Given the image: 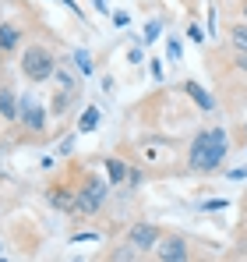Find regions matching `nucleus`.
I'll use <instances>...</instances> for the list:
<instances>
[{
    "mask_svg": "<svg viewBox=\"0 0 247 262\" xmlns=\"http://www.w3.org/2000/svg\"><path fill=\"white\" fill-rule=\"evenodd\" d=\"M226 149H230L226 131H223V128H208V131H202V135L191 142L187 167L198 170V174H208V170H215V167L226 160Z\"/></svg>",
    "mask_w": 247,
    "mask_h": 262,
    "instance_id": "1",
    "label": "nucleus"
},
{
    "mask_svg": "<svg viewBox=\"0 0 247 262\" xmlns=\"http://www.w3.org/2000/svg\"><path fill=\"white\" fill-rule=\"evenodd\" d=\"M21 75L29 82H46L57 75V57L46 50V46H29L21 53Z\"/></svg>",
    "mask_w": 247,
    "mask_h": 262,
    "instance_id": "2",
    "label": "nucleus"
},
{
    "mask_svg": "<svg viewBox=\"0 0 247 262\" xmlns=\"http://www.w3.org/2000/svg\"><path fill=\"white\" fill-rule=\"evenodd\" d=\"M103 199H106V188H103V181L88 177V184H85L82 191L75 195V209H78V213H95V209L103 206Z\"/></svg>",
    "mask_w": 247,
    "mask_h": 262,
    "instance_id": "3",
    "label": "nucleus"
},
{
    "mask_svg": "<svg viewBox=\"0 0 247 262\" xmlns=\"http://www.w3.org/2000/svg\"><path fill=\"white\" fill-rule=\"evenodd\" d=\"M156 255L159 262H191V252H187V241L180 234H169L156 245Z\"/></svg>",
    "mask_w": 247,
    "mask_h": 262,
    "instance_id": "4",
    "label": "nucleus"
},
{
    "mask_svg": "<svg viewBox=\"0 0 247 262\" xmlns=\"http://www.w3.org/2000/svg\"><path fill=\"white\" fill-rule=\"evenodd\" d=\"M163 237H159V227H152V223H134L131 227V245L138 248V252H149V248H156Z\"/></svg>",
    "mask_w": 247,
    "mask_h": 262,
    "instance_id": "5",
    "label": "nucleus"
},
{
    "mask_svg": "<svg viewBox=\"0 0 247 262\" xmlns=\"http://www.w3.org/2000/svg\"><path fill=\"white\" fill-rule=\"evenodd\" d=\"M18 121H21L29 131H42V128H46V114H42V106L32 99V96L21 99V117H18Z\"/></svg>",
    "mask_w": 247,
    "mask_h": 262,
    "instance_id": "6",
    "label": "nucleus"
},
{
    "mask_svg": "<svg viewBox=\"0 0 247 262\" xmlns=\"http://www.w3.org/2000/svg\"><path fill=\"white\" fill-rule=\"evenodd\" d=\"M0 114H4V121H18V117H21V103L14 99V92H11V89H4V92H0Z\"/></svg>",
    "mask_w": 247,
    "mask_h": 262,
    "instance_id": "7",
    "label": "nucleus"
},
{
    "mask_svg": "<svg viewBox=\"0 0 247 262\" xmlns=\"http://www.w3.org/2000/svg\"><path fill=\"white\" fill-rule=\"evenodd\" d=\"M184 92H187V96H191V99H194L202 110H212V106H215V103H212V96H208V92L198 85V82H187V85H184Z\"/></svg>",
    "mask_w": 247,
    "mask_h": 262,
    "instance_id": "8",
    "label": "nucleus"
},
{
    "mask_svg": "<svg viewBox=\"0 0 247 262\" xmlns=\"http://www.w3.org/2000/svg\"><path fill=\"white\" fill-rule=\"evenodd\" d=\"M18 39H21V29H18V25H0V50H4V53L14 50Z\"/></svg>",
    "mask_w": 247,
    "mask_h": 262,
    "instance_id": "9",
    "label": "nucleus"
},
{
    "mask_svg": "<svg viewBox=\"0 0 247 262\" xmlns=\"http://www.w3.org/2000/svg\"><path fill=\"white\" fill-rule=\"evenodd\" d=\"M53 78H57V85L64 89V96H78V82H75V75H71V71H64V68H60Z\"/></svg>",
    "mask_w": 247,
    "mask_h": 262,
    "instance_id": "10",
    "label": "nucleus"
},
{
    "mask_svg": "<svg viewBox=\"0 0 247 262\" xmlns=\"http://www.w3.org/2000/svg\"><path fill=\"white\" fill-rule=\"evenodd\" d=\"M95 128H99V110L88 106V110H82V117H78V131H95Z\"/></svg>",
    "mask_w": 247,
    "mask_h": 262,
    "instance_id": "11",
    "label": "nucleus"
},
{
    "mask_svg": "<svg viewBox=\"0 0 247 262\" xmlns=\"http://www.w3.org/2000/svg\"><path fill=\"white\" fill-rule=\"evenodd\" d=\"M106 170H110V181H113V184H120V181H127V177H131V170L124 167L120 160H110V163H106Z\"/></svg>",
    "mask_w": 247,
    "mask_h": 262,
    "instance_id": "12",
    "label": "nucleus"
},
{
    "mask_svg": "<svg viewBox=\"0 0 247 262\" xmlns=\"http://www.w3.org/2000/svg\"><path fill=\"white\" fill-rule=\"evenodd\" d=\"M230 39H233L237 50H244V53H247V25H233V29H230Z\"/></svg>",
    "mask_w": 247,
    "mask_h": 262,
    "instance_id": "13",
    "label": "nucleus"
},
{
    "mask_svg": "<svg viewBox=\"0 0 247 262\" xmlns=\"http://www.w3.org/2000/svg\"><path fill=\"white\" fill-rule=\"evenodd\" d=\"M50 202H53L57 209H75V199H71L67 191H50Z\"/></svg>",
    "mask_w": 247,
    "mask_h": 262,
    "instance_id": "14",
    "label": "nucleus"
},
{
    "mask_svg": "<svg viewBox=\"0 0 247 262\" xmlns=\"http://www.w3.org/2000/svg\"><path fill=\"white\" fill-rule=\"evenodd\" d=\"M75 64H78L82 75H92V57H88L85 50H75Z\"/></svg>",
    "mask_w": 247,
    "mask_h": 262,
    "instance_id": "15",
    "label": "nucleus"
},
{
    "mask_svg": "<svg viewBox=\"0 0 247 262\" xmlns=\"http://www.w3.org/2000/svg\"><path fill=\"white\" fill-rule=\"evenodd\" d=\"M223 206H230L226 199H212V202H202V209H208V213H215V209H223Z\"/></svg>",
    "mask_w": 247,
    "mask_h": 262,
    "instance_id": "16",
    "label": "nucleus"
},
{
    "mask_svg": "<svg viewBox=\"0 0 247 262\" xmlns=\"http://www.w3.org/2000/svg\"><path fill=\"white\" fill-rule=\"evenodd\" d=\"M166 53H169V60H180V43L169 39V43H166Z\"/></svg>",
    "mask_w": 247,
    "mask_h": 262,
    "instance_id": "17",
    "label": "nucleus"
},
{
    "mask_svg": "<svg viewBox=\"0 0 247 262\" xmlns=\"http://www.w3.org/2000/svg\"><path fill=\"white\" fill-rule=\"evenodd\" d=\"M131 252H134V245H131V248H120V252H113V262H131Z\"/></svg>",
    "mask_w": 247,
    "mask_h": 262,
    "instance_id": "18",
    "label": "nucleus"
},
{
    "mask_svg": "<svg viewBox=\"0 0 247 262\" xmlns=\"http://www.w3.org/2000/svg\"><path fill=\"white\" fill-rule=\"evenodd\" d=\"M156 32H159V21H149V29H145V43H152Z\"/></svg>",
    "mask_w": 247,
    "mask_h": 262,
    "instance_id": "19",
    "label": "nucleus"
},
{
    "mask_svg": "<svg viewBox=\"0 0 247 262\" xmlns=\"http://www.w3.org/2000/svg\"><path fill=\"white\" fill-rule=\"evenodd\" d=\"M187 36H191V39H194V43H202V39H205V32H202V29H198V25H191V29H187Z\"/></svg>",
    "mask_w": 247,
    "mask_h": 262,
    "instance_id": "20",
    "label": "nucleus"
},
{
    "mask_svg": "<svg viewBox=\"0 0 247 262\" xmlns=\"http://www.w3.org/2000/svg\"><path fill=\"white\" fill-rule=\"evenodd\" d=\"M237 64H240V68L247 71V53H240V60H237Z\"/></svg>",
    "mask_w": 247,
    "mask_h": 262,
    "instance_id": "21",
    "label": "nucleus"
},
{
    "mask_svg": "<svg viewBox=\"0 0 247 262\" xmlns=\"http://www.w3.org/2000/svg\"><path fill=\"white\" fill-rule=\"evenodd\" d=\"M244 18H247V4H244Z\"/></svg>",
    "mask_w": 247,
    "mask_h": 262,
    "instance_id": "22",
    "label": "nucleus"
}]
</instances>
